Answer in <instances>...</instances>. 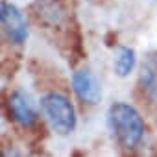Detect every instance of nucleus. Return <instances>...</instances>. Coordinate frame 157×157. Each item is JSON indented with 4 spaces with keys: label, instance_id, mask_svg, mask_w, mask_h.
<instances>
[{
    "label": "nucleus",
    "instance_id": "obj_2",
    "mask_svg": "<svg viewBox=\"0 0 157 157\" xmlns=\"http://www.w3.org/2000/svg\"><path fill=\"white\" fill-rule=\"evenodd\" d=\"M41 111L52 131L57 135H70L78 126L74 105L61 93H46L41 98Z\"/></svg>",
    "mask_w": 157,
    "mask_h": 157
},
{
    "label": "nucleus",
    "instance_id": "obj_6",
    "mask_svg": "<svg viewBox=\"0 0 157 157\" xmlns=\"http://www.w3.org/2000/svg\"><path fill=\"white\" fill-rule=\"evenodd\" d=\"M140 87L148 100L157 107V50L148 52L140 67Z\"/></svg>",
    "mask_w": 157,
    "mask_h": 157
},
{
    "label": "nucleus",
    "instance_id": "obj_5",
    "mask_svg": "<svg viewBox=\"0 0 157 157\" xmlns=\"http://www.w3.org/2000/svg\"><path fill=\"white\" fill-rule=\"evenodd\" d=\"M70 82H72V89H74L76 96L80 98L83 104L96 105L102 100V85L98 82V78L89 68L76 70L72 74Z\"/></svg>",
    "mask_w": 157,
    "mask_h": 157
},
{
    "label": "nucleus",
    "instance_id": "obj_3",
    "mask_svg": "<svg viewBox=\"0 0 157 157\" xmlns=\"http://www.w3.org/2000/svg\"><path fill=\"white\" fill-rule=\"evenodd\" d=\"M0 21H2V30L6 33V37L10 39V43L13 44H24L28 41V22L24 19V13L10 2H2L0 6Z\"/></svg>",
    "mask_w": 157,
    "mask_h": 157
},
{
    "label": "nucleus",
    "instance_id": "obj_7",
    "mask_svg": "<svg viewBox=\"0 0 157 157\" xmlns=\"http://www.w3.org/2000/svg\"><path fill=\"white\" fill-rule=\"evenodd\" d=\"M35 10H37V19L50 26H57L63 21V10L56 0H37Z\"/></svg>",
    "mask_w": 157,
    "mask_h": 157
},
{
    "label": "nucleus",
    "instance_id": "obj_4",
    "mask_svg": "<svg viewBox=\"0 0 157 157\" xmlns=\"http://www.w3.org/2000/svg\"><path fill=\"white\" fill-rule=\"evenodd\" d=\"M8 109H10V115L13 117V120L17 124H21L22 128H32L39 120V113H37L35 102L24 91H13L10 94Z\"/></svg>",
    "mask_w": 157,
    "mask_h": 157
},
{
    "label": "nucleus",
    "instance_id": "obj_1",
    "mask_svg": "<svg viewBox=\"0 0 157 157\" xmlns=\"http://www.w3.org/2000/svg\"><path fill=\"white\" fill-rule=\"evenodd\" d=\"M107 124L115 140L122 148H137L144 139V120L131 104L115 102L107 111Z\"/></svg>",
    "mask_w": 157,
    "mask_h": 157
},
{
    "label": "nucleus",
    "instance_id": "obj_8",
    "mask_svg": "<svg viewBox=\"0 0 157 157\" xmlns=\"http://www.w3.org/2000/svg\"><path fill=\"white\" fill-rule=\"evenodd\" d=\"M137 65V52L129 46H120L115 57V72L120 78H126L133 72Z\"/></svg>",
    "mask_w": 157,
    "mask_h": 157
}]
</instances>
